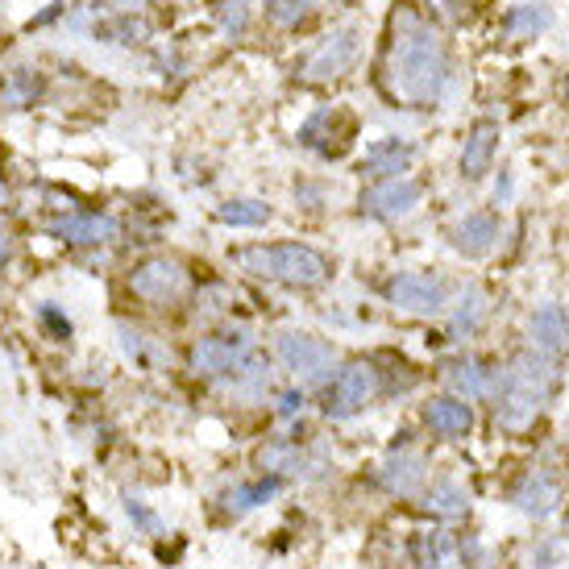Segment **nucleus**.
Here are the masks:
<instances>
[{
  "label": "nucleus",
  "instance_id": "nucleus-8",
  "mask_svg": "<svg viewBox=\"0 0 569 569\" xmlns=\"http://www.w3.org/2000/svg\"><path fill=\"white\" fill-rule=\"evenodd\" d=\"M382 296L391 308L411 312V317H441L449 308V283L432 270H403L396 279H387Z\"/></svg>",
  "mask_w": 569,
  "mask_h": 569
},
{
  "label": "nucleus",
  "instance_id": "nucleus-19",
  "mask_svg": "<svg viewBox=\"0 0 569 569\" xmlns=\"http://www.w3.org/2000/svg\"><path fill=\"white\" fill-rule=\"evenodd\" d=\"M499 375H503V370H495V366L478 362V358H461V362L449 370V387L458 391V399L475 403V399L495 396V387H499Z\"/></svg>",
  "mask_w": 569,
  "mask_h": 569
},
{
  "label": "nucleus",
  "instance_id": "nucleus-26",
  "mask_svg": "<svg viewBox=\"0 0 569 569\" xmlns=\"http://www.w3.org/2000/svg\"><path fill=\"white\" fill-rule=\"evenodd\" d=\"M482 317H487V296H482L478 287H470V291L458 300V312H453V337L475 332L478 325H482Z\"/></svg>",
  "mask_w": 569,
  "mask_h": 569
},
{
  "label": "nucleus",
  "instance_id": "nucleus-5",
  "mask_svg": "<svg viewBox=\"0 0 569 569\" xmlns=\"http://www.w3.org/2000/svg\"><path fill=\"white\" fill-rule=\"evenodd\" d=\"M126 283L133 300L150 303V308H171V303L188 300L191 274L183 270V262H174L167 253H154V258H142L138 267L129 270Z\"/></svg>",
  "mask_w": 569,
  "mask_h": 569
},
{
  "label": "nucleus",
  "instance_id": "nucleus-7",
  "mask_svg": "<svg viewBox=\"0 0 569 569\" xmlns=\"http://www.w3.org/2000/svg\"><path fill=\"white\" fill-rule=\"evenodd\" d=\"M274 353H279V362L296 375V379L320 382L332 379V366H337V349L317 337V332H303V329H291V332H279V341H274Z\"/></svg>",
  "mask_w": 569,
  "mask_h": 569
},
{
  "label": "nucleus",
  "instance_id": "nucleus-31",
  "mask_svg": "<svg viewBox=\"0 0 569 569\" xmlns=\"http://www.w3.org/2000/svg\"><path fill=\"white\" fill-rule=\"evenodd\" d=\"M428 13L445 21V26H461V21H470V0H428Z\"/></svg>",
  "mask_w": 569,
  "mask_h": 569
},
{
  "label": "nucleus",
  "instance_id": "nucleus-13",
  "mask_svg": "<svg viewBox=\"0 0 569 569\" xmlns=\"http://www.w3.org/2000/svg\"><path fill=\"white\" fill-rule=\"evenodd\" d=\"M528 337H532V346L537 353H545L549 362L557 358H569V317L561 303H540L532 320H528Z\"/></svg>",
  "mask_w": 569,
  "mask_h": 569
},
{
  "label": "nucleus",
  "instance_id": "nucleus-29",
  "mask_svg": "<svg viewBox=\"0 0 569 569\" xmlns=\"http://www.w3.org/2000/svg\"><path fill=\"white\" fill-rule=\"evenodd\" d=\"M312 9V0H267V17L274 26H300Z\"/></svg>",
  "mask_w": 569,
  "mask_h": 569
},
{
  "label": "nucleus",
  "instance_id": "nucleus-35",
  "mask_svg": "<svg viewBox=\"0 0 569 569\" xmlns=\"http://www.w3.org/2000/svg\"><path fill=\"white\" fill-rule=\"evenodd\" d=\"M13 204V191H9V179L0 174V208H9Z\"/></svg>",
  "mask_w": 569,
  "mask_h": 569
},
{
  "label": "nucleus",
  "instance_id": "nucleus-11",
  "mask_svg": "<svg viewBox=\"0 0 569 569\" xmlns=\"http://www.w3.org/2000/svg\"><path fill=\"white\" fill-rule=\"evenodd\" d=\"M420 196H425V188H420V179H411V174H399V179H379L370 191H362V204H358V212H362V217H370V221H399V217L416 212Z\"/></svg>",
  "mask_w": 569,
  "mask_h": 569
},
{
  "label": "nucleus",
  "instance_id": "nucleus-30",
  "mask_svg": "<svg viewBox=\"0 0 569 569\" xmlns=\"http://www.w3.org/2000/svg\"><path fill=\"white\" fill-rule=\"evenodd\" d=\"M217 17H221V30L238 38V33H246L250 9H246V0H221V4H217Z\"/></svg>",
  "mask_w": 569,
  "mask_h": 569
},
{
  "label": "nucleus",
  "instance_id": "nucleus-25",
  "mask_svg": "<svg viewBox=\"0 0 569 569\" xmlns=\"http://www.w3.org/2000/svg\"><path fill=\"white\" fill-rule=\"evenodd\" d=\"M553 26V13L545 9V4H520V9H511L507 17V30L516 33V38H528V33H540Z\"/></svg>",
  "mask_w": 569,
  "mask_h": 569
},
{
  "label": "nucleus",
  "instance_id": "nucleus-6",
  "mask_svg": "<svg viewBox=\"0 0 569 569\" xmlns=\"http://www.w3.org/2000/svg\"><path fill=\"white\" fill-rule=\"evenodd\" d=\"M253 353V341L246 332H208L188 346V370L196 379L224 382Z\"/></svg>",
  "mask_w": 569,
  "mask_h": 569
},
{
  "label": "nucleus",
  "instance_id": "nucleus-17",
  "mask_svg": "<svg viewBox=\"0 0 569 569\" xmlns=\"http://www.w3.org/2000/svg\"><path fill=\"white\" fill-rule=\"evenodd\" d=\"M511 503L520 507L523 516H532V520H549L557 507H561V487H557L553 475L532 470V475H523V482L516 487Z\"/></svg>",
  "mask_w": 569,
  "mask_h": 569
},
{
  "label": "nucleus",
  "instance_id": "nucleus-14",
  "mask_svg": "<svg viewBox=\"0 0 569 569\" xmlns=\"http://www.w3.org/2000/svg\"><path fill=\"white\" fill-rule=\"evenodd\" d=\"M425 425L441 437V441H466L475 428V411L458 396H432L425 403Z\"/></svg>",
  "mask_w": 569,
  "mask_h": 569
},
{
  "label": "nucleus",
  "instance_id": "nucleus-2",
  "mask_svg": "<svg viewBox=\"0 0 569 569\" xmlns=\"http://www.w3.org/2000/svg\"><path fill=\"white\" fill-rule=\"evenodd\" d=\"M553 382H557V370L545 353H532V349L516 353L511 366L499 375L495 396H490L495 399V420H499L503 428H511V432L528 428L540 416V408H545V399H549V391H553Z\"/></svg>",
  "mask_w": 569,
  "mask_h": 569
},
{
  "label": "nucleus",
  "instance_id": "nucleus-27",
  "mask_svg": "<svg viewBox=\"0 0 569 569\" xmlns=\"http://www.w3.org/2000/svg\"><path fill=\"white\" fill-rule=\"evenodd\" d=\"M38 325H42V332H47L50 341H71V332H76V325H71V317H67L63 308L54 300H42L38 303Z\"/></svg>",
  "mask_w": 569,
  "mask_h": 569
},
{
  "label": "nucleus",
  "instance_id": "nucleus-12",
  "mask_svg": "<svg viewBox=\"0 0 569 569\" xmlns=\"http://www.w3.org/2000/svg\"><path fill=\"white\" fill-rule=\"evenodd\" d=\"M379 487L396 499H416L425 495L428 487V458L420 449H408V445H391L387 461L379 466Z\"/></svg>",
  "mask_w": 569,
  "mask_h": 569
},
{
  "label": "nucleus",
  "instance_id": "nucleus-20",
  "mask_svg": "<svg viewBox=\"0 0 569 569\" xmlns=\"http://www.w3.org/2000/svg\"><path fill=\"white\" fill-rule=\"evenodd\" d=\"M287 487V478L279 475H258L250 482H238V487L224 495V507L233 511V516H246V511H258V507H267L270 499H279V490Z\"/></svg>",
  "mask_w": 569,
  "mask_h": 569
},
{
  "label": "nucleus",
  "instance_id": "nucleus-28",
  "mask_svg": "<svg viewBox=\"0 0 569 569\" xmlns=\"http://www.w3.org/2000/svg\"><path fill=\"white\" fill-rule=\"evenodd\" d=\"M126 516H129V523H133V532H142V537H162V516L146 503V499H133V495H129Z\"/></svg>",
  "mask_w": 569,
  "mask_h": 569
},
{
  "label": "nucleus",
  "instance_id": "nucleus-22",
  "mask_svg": "<svg viewBox=\"0 0 569 569\" xmlns=\"http://www.w3.org/2000/svg\"><path fill=\"white\" fill-rule=\"evenodd\" d=\"M420 499H425V511L441 516V520H453V516H466V511H470V495H466V487L453 482V478H437L432 487H425Z\"/></svg>",
  "mask_w": 569,
  "mask_h": 569
},
{
  "label": "nucleus",
  "instance_id": "nucleus-9",
  "mask_svg": "<svg viewBox=\"0 0 569 569\" xmlns=\"http://www.w3.org/2000/svg\"><path fill=\"white\" fill-rule=\"evenodd\" d=\"M358 54H362V30H337L332 38H325L308 59H303V80L308 83H329V80H341L346 71H353L358 63Z\"/></svg>",
  "mask_w": 569,
  "mask_h": 569
},
{
  "label": "nucleus",
  "instance_id": "nucleus-32",
  "mask_svg": "<svg viewBox=\"0 0 569 569\" xmlns=\"http://www.w3.org/2000/svg\"><path fill=\"white\" fill-rule=\"evenodd\" d=\"M303 408H308V396H303L300 387H291V391H283V396H279V408H274V416H279V420H296V416H303Z\"/></svg>",
  "mask_w": 569,
  "mask_h": 569
},
{
  "label": "nucleus",
  "instance_id": "nucleus-21",
  "mask_svg": "<svg viewBox=\"0 0 569 569\" xmlns=\"http://www.w3.org/2000/svg\"><path fill=\"white\" fill-rule=\"evenodd\" d=\"M258 466L267 470V475H300V470H308V453L300 449V441L296 437H274V441H267L262 449H258Z\"/></svg>",
  "mask_w": 569,
  "mask_h": 569
},
{
  "label": "nucleus",
  "instance_id": "nucleus-24",
  "mask_svg": "<svg viewBox=\"0 0 569 569\" xmlns=\"http://www.w3.org/2000/svg\"><path fill=\"white\" fill-rule=\"evenodd\" d=\"M38 92H42V80L33 76L30 67H17L13 76L0 83V109H26V104L38 100Z\"/></svg>",
  "mask_w": 569,
  "mask_h": 569
},
{
  "label": "nucleus",
  "instance_id": "nucleus-3",
  "mask_svg": "<svg viewBox=\"0 0 569 569\" xmlns=\"http://www.w3.org/2000/svg\"><path fill=\"white\" fill-rule=\"evenodd\" d=\"M246 274L253 279H270V283L283 287H320L329 279V258L303 241H270V246H246V250L233 253Z\"/></svg>",
  "mask_w": 569,
  "mask_h": 569
},
{
  "label": "nucleus",
  "instance_id": "nucleus-15",
  "mask_svg": "<svg viewBox=\"0 0 569 569\" xmlns=\"http://www.w3.org/2000/svg\"><path fill=\"white\" fill-rule=\"evenodd\" d=\"M449 246L466 258H487L499 246V217L495 212H470L449 229Z\"/></svg>",
  "mask_w": 569,
  "mask_h": 569
},
{
  "label": "nucleus",
  "instance_id": "nucleus-34",
  "mask_svg": "<svg viewBox=\"0 0 569 569\" xmlns=\"http://www.w3.org/2000/svg\"><path fill=\"white\" fill-rule=\"evenodd\" d=\"M9 258H13V241L0 233V274H4V267H9Z\"/></svg>",
  "mask_w": 569,
  "mask_h": 569
},
{
  "label": "nucleus",
  "instance_id": "nucleus-4",
  "mask_svg": "<svg viewBox=\"0 0 569 569\" xmlns=\"http://www.w3.org/2000/svg\"><path fill=\"white\" fill-rule=\"evenodd\" d=\"M382 391V370L375 362H366V358H353L346 362L329 382H325V396H320V411L329 416V420H353V416H362Z\"/></svg>",
  "mask_w": 569,
  "mask_h": 569
},
{
  "label": "nucleus",
  "instance_id": "nucleus-33",
  "mask_svg": "<svg viewBox=\"0 0 569 569\" xmlns=\"http://www.w3.org/2000/svg\"><path fill=\"white\" fill-rule=\"evenodd\" d=\"M121 349H126V358L133 366H146V341H142V332L121 329Z\"/></svg>",
  "mask_w": 569,
  "mask_h": 569
},
{
  "label": "nucleus",
  "instance_id": "nucleus-18",
  "mask_svg": "<svg viewBox=\"0 0 569 569\" xmlns=\"http://www.w3.org/2000/svg\"><path fill=\"white\" fill-rule=\"evenodd\" d=\"M495 150H499V121H478L461 146V179H470V183L482 179L495 162Z\"/></svg>",
  "mask_w": 569,
  "mask_h": 569
},
{
  "label": "nucleus",
  "instance_id": "nucleus-1",
  "mask_svg": "<svg viewBox=\"0 0 569 569\" xmlns=\"http://www.w3.org/2000/svg\"><path fill=\"white\" fill-rule=\"evenodd\" d=\"M387 92L416 104V109H432L445 96L449 83V54H445L441 38L425 30L416 17H396V38H391V54H387Z\"/></svg>",
  "mask_w": 569,
  "mask_h": 569
},
{
  "label": "nucleus",
  "instance_id": "nucleus-23",
  "mask_svg": "<svg viewBox=\"0 0 569 569\" xmlns=\"http://www.w3.org/2000/svg\"><path fill=\"white\" fill-rule=\"evenodd\" d=\"M212 217H217L221 224H229V229H262L274 212H270V204H262V200H246V196H238V200L217 204Z\"/></svg>",
  "mask_w": 569,
  "mask_h": 569
},
{
  "label": "nucleus",
  "instance_id": "nucleus-10",
  "mask_svg": "<svg viewBox=\"0 0 569 569\" xmlns=\"http://www.w3.org/2000/svg\"><path fill=\"white\" fill-rule=\"evenodd\" d=\"M47 233L63 246H109L117 241L121 224L112 212H100V208H76V212H59L50 217Z\"/></svg>",
  "mask_w": 569,
  "mask_h": 569
},
{
  "label": "nucleus",
  "instance_id": "nucleus-36",
  "mask_svg": "<svg viewBox=\"0 0 569 569\" xmlns=\"http://www.w3.org/2000/svg\"><path fill=\"white\" fill-rule=\"evenodd\" d=\"M337 4H358V0H337Z\"/></svg>",
  "mask_w": 569,
  "mask_h": 569
},
{
  "label": "nucleus",
  "instance_id": "nucleus-16",
  "mask_svg": "<svg viewBox=\"0 0 569 569\" xmlns=\"http://www.w3.org/2000/svg\"><path fill=\"white\" fill-rule=\"evenodd\" d=\"M416 162V146L403 142V138H379L375 146H366L362 174L370 179H399V174L411 171Z\"/></svg>",
  "mask_w": 569,
  "mask_h": 569
}]
</instances>
